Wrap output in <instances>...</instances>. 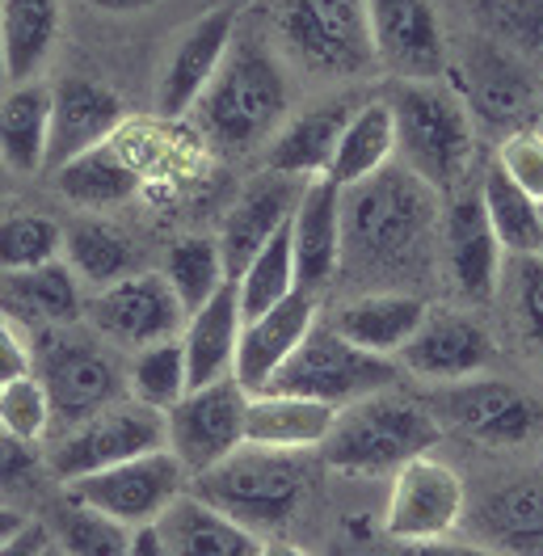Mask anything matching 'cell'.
Here are the masks:
<instances>
[{"label": "cell", "instance_id": "obj_37", "mask_svg": "<svg viewBox=\"0 0 543 556\" xmlns=\"http://www.w3.org/2000/svg\"><path fill=\"white\" fill-rule=\"evenodd\" d=\"M47 531L64 556H131V535H136L131 527L93 510L89 502H80L72 493L51 510Z\"/></svg>", "mask_w": 543, "mask_h": 556}, {"label": "cell", "instance_id": "obj_10", "mask_svg": "<svg viewBox=\"0 0 543 556\" xmlns=\"http://www.w3.org/2000/svg\"><path fill=\"white\" fill-rule=\"evenodd\" d=\"M282 38L325 76H358L375 64L367 0H287Z\"/></svg>", "mask_w": 543, "mask_h": 556}, {"label": "cell", "instance_id": "obj_18", "mask_svg": "<svg viewBox=\"0 0 543 556\" xmlns=\"http://www.w3.org/2000/svg\"><path fill=\"white\" fill-rule=\"evenodd\" d=\"M127 110L123 98L93 80V76H60L51 85V148H47V169H64L68 161L93 152L114 139L123 127Z\"/></svg>", "mask_w": 543, "mask_h": 556}, {"label": "cell", "instance_id": "obj_38", "mask_svg": "<svg viewBox=\"0 0 543 556\" xmlns=\"http://www.w3.org/2000/svg\"><path fill=\"white\" fill-rule=\"evenodd\" d=\"M237 295H240V313L249 316L270 313L274 304H282L291 291H300V278H295V249H291V224L270 237V241L257 249V257L240 270Z\"/></svg>", "mask_w": 543, "mask_h": 556}, {"label": "cell", "instance_id": "obj_16", "mask_svg": "<svg viewBox=\"0 0 543 556\" xmlns=\"http://www.w3.org/2000/svg\"><path fill=\"white\" fill-rule=\"evenodd\" d=\"M237 42V13L228 4L206 9L203 17H194L177 42L169 47V60L161 68L156 80V114L161 118H186L199 98L206 93V85L219 76L228 51Z\"/></svg>", "mask_w": 543, "mask_h": 556}, {"label": "cell", "instance_id": "obj_24", "mask_svg": "<svg viewBox=\"0 0 543 556\" xmlns=\"http://www.w3.org/2000/svg\"><path fill=\"white\" fill-rule=\"evenodd\" d=\"M0 313L26 329H64L85 313L80 282L68 262H47L35 270H0Z\"/></svg>", "mask_w": 543, "mask_h": 556}, {"label": "cell", "instance_id": "obj_9", "mask_svg": "<svg viewBox=\"0 0 543 556\" xmlns=\"http://www.w3.org/2000/svg\"><path fill=\"white\" fill-rule=\"evenodd\" d=\"M165 447H169L165 414L131 401V405H110L89 421L72 426L51 447L47 468L72 485L80 477H93V472H105L114 464H127V459H139L148 452H165Z\"/></svg>", "mask_w": 543, "mask_h": 556}, {"label": "cell", "instance_id": "obj_29", "mask_svg": "<svg viewBox=\"0 0 543 556\" xmlns=\"http://www.w3.org/2000/svg\"><path fill=\"white\" fill-rule=\"evenodd\" d=\"M345 123H350V105L345 102H325L295 114L274 136L270 152H266V169L282 177H300V181L325 177L329 165H333V152H338Z\"/></svg>", "mask_w": 543, "mask_h": 556}, {"label": "cell", "instance_id": "obj_14", "mask_svg": "<svg viewBox=\"0 0 543 556\" xmlns=\"http://www.w3.org/2000/svg\"><path fill=\"white\" fill-rule=\"evenodd\" d=\"M464 510H468V493L459 472L434 455H417L392 481L383 527L401 544H439L455 535Z\"/></svg>", "mask_w": 543, "mask_h": 556}, {"label": "cell", "instance_id": "obj_51", "mask_svg": "<svg viewBox=\"0 0 543 556\" xmlns=\"http://www.w3.org/2000/svg\"><path fill=\"white\" fill-rule=\"evenodd\" d=\"M89 4L102 9V13H114V17H131V13H148L161 0H89Z\"/></svg>", "mask_w": 543, "mask_h": 556}, {"label": "cell", "instance_id": "obj_2", "mask_svg": "<svg viewBox=\"0 0 543 556\" xmlns=\"http://www.w3.org/2000/svg\"><path fill=\"white\" fill-rule=\"evenodd\" d=\"M388 105L396 118V152L408 174L439 194H455L476 161L472 114L459 93L434 80H401L392 85Z\"/></svg>", "mask_w": 543, "mask_h": 556}, {"label": "cell", "instance_id": "obj_13", "mask_svg": "<svg viewBox=\"0 0 543 556\" xmlns=\"http://www.w3.org/2000/svg\"><path fill=\"white\" fill-rule=\"evenodd\" d=\"M249 396L237 383V376L215 380L206 388H190L173 409H165V430H169V452L181 459L190 477H203L219 459L244 447V409Z\"/></svg>", "mask_w": 543, "mask_h": 556}, {"label": "cell", "instance_id": "obj_20", "mask_svg": "<svg viewBox=\"0 0 543 556\" xmlns=\"http://www.w3.org/2000/svg\"><path fill=\"white\" fill-rule=\"evenodd\" d=\"M312 325H316V291H304V287L291 291L282 304H274L270 313L249 316L240 329L237 367H232L240 388L262 392L274 380V371L295 354Z\"/></svg>", "mask_w": 543, "mask_h": 556}, {"label": "cell", "instance_id": "obj_5", "mask_svg": "<svg viewBox=\"0 0 543 556\" xmlns=\"http://www.w3.org/2000/svg\"><path fill=\"white\" fill-rule=\"evenodd\" d=\"M190 485L215 510L257 531V527H282L300 510L307 472L295 452H270V447L244 443L215 468H206L203 477H194Z\"/></svg>", "mask_w": 543, "mask_h": 556}, {"label": "cell", "instance_id": "obj_47", "mask_svg": "<svg viewBox=\"0 0 543 556\" xmlns=\"http://www.w3.org/2000/svg\"><path fill=\"white\" fill-rule=\"evenodd\" d=\"M30 371H35V358H30V350H26V342L17 338L13 320L0 313V383L22 380V376H30Z\"/></svg>", "mask_w": 543, "mask_h": 556}, {"label": "cell", "instance_id": "obj_31", "mask_svg": "<svg viewBox=\"0 0 543 556\" xmlns=\"http://www.w3.org/2000/svg\"><path fill=\"white\" fill-rule=\"evenodd\" d=\"M64 22L60 0H0V68L13 85L38 80Z\"/></svg>", "mask_w": 543, "mask_h": 556}, {"label": "cell", "instance_id": "obj_26", "mask_svg": "<svg viewBox=\"0 0 543 556\" xmlns=\"http://www.w3.org/2000/svg\"><path fill=\"white\" fill-rule=\"evenodd\" d=\"M338 409L291 392H253L244 409V443L270 452H307L329 439Z\"/></svg>", "mask_w": 543, "mask_h": 556}, {"label": "cell", "instance_id": "obj_52", "mask_svg": "<svg viewBox=\"0 0 543 556\" xmlns=\"http://www.w3.org/2000/svg\"><path fill=\"white\" fill-rule=\"evenodd\" d=\"M26 522H30V519H26L22 510H13V506H0V544H4V540H13V535L26 527Z\"/></svg>", "mask_w": 543, "mask_h": 556}, {"label": "cell", "instance_id": "obj_8", "mask_svg": "<svg viewBox=\"0 0 543 556\" xmlns=\"http://www.w3.org/2000/svg\"><path fill=\"white\" fill-rule=\"evenodd\" d=\"M38 380L47 383L55 421L80 426L93 414L118 405L127 388V371L98 338L64 325V329L38 333Z\"/></svg>", "mask_w": 543, "mask_h": 556}, {"label": "cell", "instance_id": "obj_3", "mask_svg": "<svg viewBox=\"0 0 543 556\" xmlns=\"http://www.w3.org/2000/svg\"><path fill=\"white\" fill-rule=\"evenodd\" d=\"M287 110V76L257 38L232 42L219 76L206 85L194 114L203 136L228 152H249L274 131Z\"/></svg>", "mask_w": 543, "mask_h": 556}, {"label": "cell", "instance_id": "obj_48", "mask_svg": "<svg viewBox=\"0 0 543 556\" xmlns=\"http://www.w3.org/2000/svg\"><path fill=\"white\" fill-rule=\"evenodd\" d=\"M51 544V531L42 522H26L13 540L0 544V556H42V548Z\"/></svg>", "mask_w": 543, "mask_h": 556}, {"label": "cell", "instance_id": "obj_11", "mask_svg": "<svg viewBox=\"0 0 543 556\" xmlns=\"http://www.w3.org/2000/svg\"><path fill=\"white\" fill-rule=\"evenodd\" d=\"M434 409L446 426L468 434L484 447H527L543 434V405L518 383L472 376L459 383H442Z\"/></svg>", "mask_w": 543, "mask_h": 556}, {"label": "cell", "instance_id": "obj_39", "mask_svg": "<svg viewBox=\"0 0 543 556\" xmlns=\"http://www.w3.org/2000/svg\"><path fill=\"white\" fill-rule=\"evenodd\" d=\"M165 278H169L173 295L181 300L186 316L199 313L206 300L228 282V266H224L219 241H211V237L177 241L169 249V257H165Z\"/></svg>", "mask_w": 543, "mask_h": 556}, {"label": "cell", "instance_id": "obj_56", "mask_svg": "<svg viewBox=\"0 0 543 556\" xmlns=\"http://www.w3.org/2000/svg\"><path fill=\"white\" fill-rule=\"evenodd\" d=\"M540 211H543V203H540ZM540 257H543V241H540Z\"/></svg>", "mask_w": 543, "mask_h": 556}, {"label": "cell", "instance_id": "obj_32", "mask_svg": "<svg viewBox=\"0 0 543 556\" xmlns=\"http://www.w3.org/2000/svg\"><path fill=\"white\" fill-rule=\"evenodd\" d=\"M51 148V85L26 80L0 98V165L22 177L47 169Z\"/></svg>", "mask_w": 543, "mask_h": 556}, {"label": "cell", "instance_id": "obj_30", "mask_svg": "<svg viewBox=\"0 0 543 556\" xmlns=\"http://www.w3.org/2000/svg\"><path fill=\"white\" fill-rule=\"evenodd\" d=\"M426 304L408 291H371L354 304H345L338 316H333V329H338L345 342H354L367 354H379V358H392L408 346V338L421 329L426 320Z\"/></svg>", "mask_w": 543, "mask_h": 556}, {"label": "cell", "instance_id": "obj_12", "mask_svg": "<svg viewBox=\"0 0 543 556\" xmlns=\"http://www.w3.org/2000/svg\"><path fill=\"white\" fill-rule=\"evenodd\" d=\"M68 493L110 519H118L123 527L139 531V527H152L161 519L181 493H190V472L165 447V452H148L127 464H114L93 477H80L68 485Z\"/></svg>", "mask_w": 543, "mask_h": 556}, {"label": "cell", "instance_id": "obj_22", "mask_svg": "<svg viewBox=\"0 0 543 556\" xmlns=\"http://www.w3.org/2000/svg\"><path fill=\"white\" fill-rule=\"evenodd\" d=\"M442 244H446V266H451L455 287L468 300H493L497 287H502L506 249L489 228V215L480 207V190L451 199L446 219H442Z\"/></svg>", "mask_w": 543, "mask_h": 556}, {"label": "cell", "instance_id": "obj_54", "mask_svg": "<svg viewBox=\"0 0 543 556\" xmlns=\"http://www.w3.org/2000/svg\"><path fill=\"white\" fill-rule=\"evenodd\" d=\"M42 556H64V553H60V544H55V540H51V544H47V548H42Z\"/></svg>", "mask_w": 543, "mask_h": 556}, {"label": "cell", "instance_id": "obj_23", "mask_svg": "<svg viewBox=\"0 0 543 556\" xmlns=\"http://www.w3.org/2000/svg\"><path fill=\"white\" fill-rule=\"evenodd\" d=\"M341 186L329 177L307 181L300 207L291 215L295 278L304 291H320L341 266Z\"/></svg>", "mask_w": 543, "mask_h": 556}, {"label": "cell", "instance_id": "obj_17", "mask_svg": "<svg viewBox=\"0 0 543 556\" xmlns=\"http://www.w3.org/2000/svg\"><path fill=\"white\" fill-rule=\"evenodd\" d=\"M375 60L401 80H434L446 72L439 13L430 0H367Z\"/></svg>", "mask_w": 543, "mask_h": 556}, {"label": "cell", "instance_id": "obj_46", "mask_svg": "<svg viewBox=\"0 0 543 556\" xmlns=\"http://www.w3.org/2000/svg\"><path fill=\"white\" fill-rule=\"evenodd\" d=\"M35 477H38V455L30 452V443L13 439L0 426V493H26Z\"/></svg>", "mask_w": 543, "mask_h": 556}, {"label": "cell", "instance_id": "obj_21", "mask_svg": "<svg viewBox=\"0 0 543 556\" xmlns=\"http://www.w3.org/2000/svg\"><path fill=\"white\" fill-rule=\"evenodd\" d=\"M304 186L307 181H300V177L266 174L240 194L237 207L224 219V232H219V253H224L228 278H240V270L257 257V249L291 224Z\"/></svg>", "mask_w": 543, "mask_h": 556}, {"label": "cell", "instance_id": "obj_28", "mask_svg": "<svg viewBox=\"0 0 543 556\" xmlns=\"http://www.w3.org/2000/svg\"><path fill=\"white\" fill-rule=\"evenodd\" d=\"M472 535L497 556H543V477L484 497L472 515Z\"/></svg>", "mask_w": 543, "mask_h": 556}, {"label": "cell", "instance_id": "obj_15", "mask_svg": "<svg viewBox=\"0 0 543 556\" xmlns=\"http://www.w3.org/2000/svg\"><path fill=\"white\" fill-rule=\"evenodd\" d=\"M89 325L98 329V338L114 342V346H156L169 342L186 329V308L173 295L165 275H127L114 287L93 291V300L85 304Z\"/></svg>", "mask_w": 543, "mask_h": 556}, {"label": "cell", "instance_id": "obj_7", "mask_svg": "<svg viewBox=\"0 0 543 556\" xmlns=\"http://www.w3.org/2000/svg\"><path fill=\"white\" fill-rule=\"evenodd\" d=\"M446 72H451V89L459 93V102L484 127L509 136L518 127L540 123L543 85L518 55H509L493 38H468L455 51V60H446Z\"/></svg>", "mask_w": 543, "mask_h": 556}, {"label": "cell", "instance_id": "obj_27", "mask_svg": "<svg viewBox=\"0 0 543 556\" xmlns=\"http://www.w3.org/2000/svg\"><path fill=\"white\" fill-rule=\"evenodd\" d=\"M240 329H244V313H240L237 282L228 278L199 313H190L186 329H181L186 367H190V388H206V383L232 376Z\"/></svg>", "mask_w": 543, "mask_h": 556}, {"label": "cell", "instance_id": "obj_57", "mask_svg": "<svg viewBox=\"0 0 543 556\" xmlns=\"http://www.w3.org/2000/svg\"><path fill=\"white\" fill-rule=\"evenodd\" d=\"M540 127H543V123H540Z\"/></svg>", "mask_w": 543, "mask_h": 556}, {"label": "cell", "instance_id": "obj_41", "mask_svg": "<svg viewBox=\"0 0 543 556\" xmlns=\"http://www.w3.org/2000/svg\"><path fill=\"white\" fill-rule=\"evenodd\" d=\"M127 388L139 405L148 409H173L186 392H190V367H186V346L181 338L143 346L136 354V363L127 367Z\"/></svg>", "mask_w": 543, "mask_h": 556}, {"label": "cell", "instance_id": "obj_40", "mask_svg": "<svg viewBox=\"0 0 543 556\" xmlns=\"http://www.w3.org/2000/svg\"><path fill=\"white\" fill-rule=\"evenodd\" d=\"M476 22L531 72L543 68V0H476Z\"/></svg>", "mask_w": 543, "mask_h": 556}, {"label": "cell", "instance_id": "obj_42", "mask_svg": "<svg viewBox=\"0 0 543 556\" xmlns=\"http://www.w3.org/2000/svg\"><path fill=\"white\" fill-rule=\"evenodd\" d=\"M64 228L51 215L17 211L0 219V270H35L47 262H60Z\"/></svg>", "mask_w": 543, "mask_h": 556}, {"label": "cell", "instance_id": "obj_43", "mask_svg": "<svg viewBox=\"0 0 543 556\" xmlns=\"http://www.w3.org/2000/svg\"><path fill=\"white\" fill-rule=\"evenodd\" d=\"M51 421H55V409H51L47 383L38 380L35 371L22 376V380L0 383V426L13 439H22V443L35 447L38 439L51 430Z\"/></svg>", "mask_w": 543, "mask_h": 556}, {"label": "cell", "instance_id": "obj_4", "mask_svg": "<svg viewBox=\"0 0 543 556\" xmlns=\"http://www.w3.org/2000/svg\"><path fill=\"white\" fill-rule=\"evenodd\" d=\"M442 426L421 405H408L396 396H363L354 405L338 409V421L329 439L320 443V455L329 468L350 477H375V472H401L408 459L430 455L439 443Z\"/></svg>", "mask_w": 543, "mask_h": 556}, {"label": "cell", "instance_id": "obj_34", "mask_svg": "<svg viewBox=\"0 0 543 556\" xmlns=\"http://www.w3.org/2000/svg\"><path fill=\"white\" fill-rule=\"evenodd\" d=\"M480 207H484L489 228H493V237L502 241V249H506L509 257H540V241H543L540 203L522 186H514L497 169V161L480 177Z\"/></svg>", "mask_w": 543, "mask_h": 556}, {"label": "cell", "instance_id": "obj_49", "mask_svg": "<svg viewBox=\"0 0 543 556\" xmlns=\"http://www.w3.org/2000/svg\"><path fill=\"white\" fill-rule=\"evenodd\" d=\"M413 556H497L480 544H451V540H439V544H413Z\"/></svg>", "mask_w": 543, "mask_h": 556}, {"label": "cell", "instance_id": "obj_19", "mask_svg": "<svg viewBox=\"0 0 543 556\" xmlns=\"http://www.w3.org/2000/svg\"><path fill=\"white\" fill-rule=\"evenodd\" d=\"M493 354H497V346H493L489 329L464 313H426L421 329L401 350L408 371L434 383H459L484 376Z\"/></svg>", "mask_w": 543, "mask_h": 556}, {"label": "cell", "instance_id": "obj_50", "mask_svg": "<svg viewBox=\"0 0 543 556\" xmlns=\"http://www.w3.org/2000/svg\"><path fill=\"white\" fill-rule=\"evenodd\" d=\"M131 556H169L165 544H161V535H156V522L152 527H139L136 535H131Z\"/></svg>", "mask_w": 543, "mask_h": 556}, {"label": "cell", "instance_id": "obj_45", "mask_svg": "<svg viewBox=\"0 0 543 556\" xmlns=\"http://www.w3.org/2000/svg\"><path fill=\"white\" fill-rule=\"evenodd\" d=\"M514 300L531 346L543 354V257H514Z\"/></svg>", "mask_w": 543, "mask_h": 556}, {"label": "cell", "instance_id": "obj_36", "mask_svg": "<svg viewBox=\"0 0 543 556\" xmlns=\"http://www.w3.org/2000/svg\"><path fill=\"white\" fill-rule=\"evenodd\" d=\"M55 186L64 199L80 207H118L139 190V169L114 143H102L68 161L64 169H55Z\"/></svg>", "mask_w": 543, "mask_h": 556}, {"label": "cell", "instance_id": "obj_25", "mask_svg": "<svg viewBox=\"0 0 543 556\" xmlns=\"http://www.w3.org/2000/svg\"><path fill=\"white\" fill-rule=\"evenodd\" d=\"M156 535L169 556H257L262 540L253 527L215 510L199 493H181L156 519Z\"/></svg>", "mask_w": 543, "mask_h": 556}, {"label": "cell", "instance_id": "obj_1", "mask_svg": "<svg viewBox=\"0 0 543 556\" xmlns=\"http://www.w3.org/2000/svg\"><path fill=\"white\" fill-rule=\"evenodd\" d=\"M341 253L358 270H408L430 241L439 190L408 169H383L341 203Z\"/></svg>", "mask_w": 543, "mask_h": 556}, {"label": "cell", "instance_id": "obj_35", "mask_svg": "<svg viewBox=\"0 0 543 556\" xmlns=\"http://www.w3.org/2000/svg\"><path fill=\"white\" fill-rule=\"evenodd\" d=\"M64 257L76 282L93 291H105L118 278L136 275V249L105 219H76L72 228H64Z\"/></svg>", "mask_w": 543, "mask_h": 556}, {"label": "cell", "instance_id": "obj_6", "mask_svg": "<svg viewBox=\"0 0 543 556\" xmlns=\"http://www.w3.org/2000/svg\"><path fill=\"white\" fill-rule=\"evenodd\" d=\"M396 380V363L367 354L354 342H345L333 325H312L295 354L274 371V380L262 392H291L307 401H325L333 409H345L363 396L383 392Z\"/></svg>", "mask_w": 543, "mask_h": 556}, {"label": "cell", "instance_id": "obj_53", "mask_svg": "<svg viewBox=\"0 0 543 556\" xmlns=\"http://www.w3.org/2000/svg\"><path fill=\"white\" fill-rule=\"evenodd\" d=\"M257 556H304L300 548H291V544H262V553Z\"/></svg>", "mask_w": 543, "mask_h": 556}, {"label": "cell", "instance_id": "obj_33", "mask_svg": "<svg viewBox=\"0 0 543 556\" xmlns=\"http://www.w3.org/2000/svg\"><path fill=\"white\" fill-rule=\"evenodd\" d=\"M396 152V118H392V105L367 102L358 105L345 123V131L338 139V152H333V165H329V181H338L341 190H354L363 186L367 177L383 174L388 161Z\"/></svg>", "mask_w": 543, "mask_h": 556}, {"label": "cell", "instance_id": "obj_44", "mask_svg": "<svg viewBox=\"0 0 543 556\" xmlns=\"http://www.w3.org/2000/svg\"><path fill=\"white\" fill-rule=\"evenodd\" d=\"M497 169L543 203V127H518L497 148Z\"/></svg>", "mask_w": 543, "mask_h": 556}, {"label": "cell", "instance_id": "obj_55", "mask_svg": "<svg viewBox=\"0 0 543 556\" xmlns=\"http://www.w3.org/2000/svg\"><path fill=\"white\" fill-rule=\"evenodd\" d=\"M540 123H543V93H540Z\"/></svg>", "mask_w": 543, "mask_h": 556}]
</instances>
